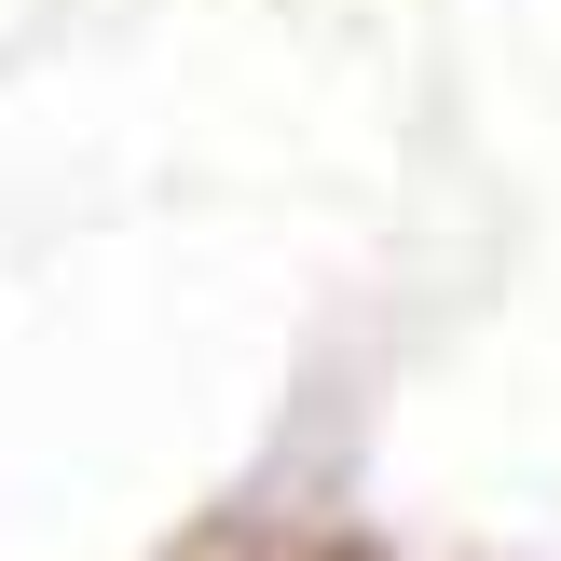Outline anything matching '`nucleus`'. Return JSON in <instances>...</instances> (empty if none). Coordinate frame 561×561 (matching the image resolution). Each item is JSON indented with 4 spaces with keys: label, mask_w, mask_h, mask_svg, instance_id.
<instances>
[]
</instances>
